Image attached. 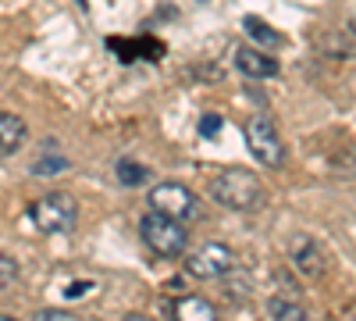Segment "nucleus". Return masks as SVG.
<instances>
[{"label":"nucleus","instance_id":"f257e3e1","mask_svg":"<svg viewBox=\"0 0 356 321\" xmlns=\"http://www.w3.org/2000/svg\"><path fill=\"white\" fill-rule=\"evenodd\" d=\"M211 196L221 203V208H232V211H253L260 196H264V186L257 179V171H246V168H225L211 179Z\"/></svg>","mask_w":356,"mask_h":321},{"label":"nucleus","instance_id":"f03ea898","mask_svg":"<svg viewBox=\"0 0 356 321\" xmlns=\"http://www.w3.org/2000/svg\"><path fill=\"white\" fill-rule=\"evenodd\" d=\"M139 236L157 257H182L189 246V228L178 218H168L161 211H150L139 221Z\"/></svg>","mask_w":356,"mask_h":321},{"label":"nucleus","instance_id":"7ed1b4c3","mask_svg":"<svg viewBox=\"0 0 356 321\" xmlns=\"http://www.w3.org/2000/svg\"><path fill=\"white\" fill-rule=\"evenodd\" d=\"M146 200H150L154 211H161V214H168V218H178L182 225H193V221L203 218L200 196H196L189 186H182V182H157L150 193H146Z\"/></svg>","mask_w":356,"mask_h":321},{"label":"nucleus","instance_id":"20e7f679","mask_svg":"<svg viewBox=\"0 0 356 321\" xmlns=\"http://www.w3.org/2000/svg\"><path fill=\"white\" fill-rule=\"evenodd\" d=\"M243 136H246L250 154H253L264 168H282V164H285V143H282L275 122L267 118V114H253V118H246Z\"/></svg>","mask_w":356,"mask_h":321},{"label":"nucleus","instance_id":"39448f33","mask_svg":"<svg viewBox=\"0 0 356 321\" xmlns=\"http://www.w3.org/2000/svg\"><path fill=\"white\" fill-rule=\"evenodd\" d=\"M33 221L40 232L47 236H61V232H72L79 221V208L68 193H47L43 200L33 203Z\"/></svg>","mask_w":356,"mask_h":321},{"label":"nucleus","instance_id":"423d86ee","mask_svg":"<svg viewBox=\"0 0 356 321\" xmlns=\"http://www.w3.org/2000/svg\"><path fill=\"white\" fill-rule=\"evenodd\" d=\"M232 268H235V253H232V246H225V243H203L196 253L186 257V272H189L193 279H203V282L225 279Z\"/></svg>","mask_w":356,"mask_h":321},{"label":"nucleus","instance_id":"0eeeda50","mask_svg":"<svg viewBox=\"0 0 356 321\" xmlns=\"http://www.w3.org/2000/svg\"><path fill=\"white\" fill-rule=\"evenodd\" d=\"M289 257H292V268L300 272V275H307V279L324 275V265H328V260H324V250H321L317 240H310V236H296Z\"/></svg>","mask_w":356,"mask_h":321},{"label":"nucleus","instance_id":"6e6552de","mask_svg":"<svg viewBox=\"0 0 356 321\" xmlns=\"http://www.w3.org/2000/svg\"><path fill=\"white\" fill-rule=\"evenodd\" d=\"M235 65H239V72L246 79H275L278 75V61L275 57H267L253 47H239L235 50Z\"/></svg>","mask_w":356,"mask_h":321},{"label":"nucleus","instance_id":"1a4fd4ad","mask_svg":"<svg viewBox=\"0 0 356 321\" xmlns=\"http://www.w3.org/2000/svg\"><path fill=\"white\" fill-rule=\"evenodd\" d=\"M171 318L175 321H218V311L207 297H178L171 304Z\"/></svg>","mask_w":356,"mask_h":321},{"label":"nucleus","instance_id":"9d476101","mask_svg":"<svg viewBox=\"0 0 356 321\" xmlns=\"http://www.w3.org/2000/svg\"><path fill=\"white\" fill-rule=\"evenodd\" d=\"M22 143H25V122L18 114L0 111V157H11Z\"/></svg>","mask_w":356,"mask_h":321},{"label":"nucleus","instance_id":"9b49d317","mask_svg":"<svg viewBox=\"0 0 356 321\" xmlns=\"http://www.w3.org/2000/svg\"><path fill=\"white\" fill-rule=\"evenodd\" d=\"M267 314H271V321H307L303 304L289 297H271L267 300Z\"/></svg>","mask_w":356,"mask_h":321},{"label":"nucleus","instance_id":"f8f14e48","mask_svg":"<svg viewBox=\"0 0 356 321\" xmlns=\"http://www.w3.org/2000/svg\"><path fill=\"white\" fill-rule=\"evenodd\" d=\"M114 171H118V182L129 186V189H136V186H143V182H150V168H143V164H136V161H129V157L118 161Z\"/></svg>","mask_w":356,"mask_h":321},{"label":"nucleus","instance_id":"ddd939ff","mask_svg":"<svg viewBox=\"0 0 356 321\" xmlns=\"http://www.w3.org/2000/svg\"><path fill=\"white\" fill-rule=\"evenodd\" d=\"M243 29H246V33H250L257 43H264V47H278V43H282V36L275 33V29H271V25H264V22L253 18V15L243 18Z\"/></svg>","mask_w":356,"mask_h":321},{"label":"nucleus","instance_id":"4468645a","mask_svg":"<svg viewBox=\"0 0 356 321\" xmlns=\"http://www.w3.org/2000/svg\"><path fill=\"white\" fill-rule=\"evenodd\" d=\"M68 168H72V161H68V157L50 154V157H40V161L33 164V175H54V171H68Z\"/></svg>","mask_w":356,"mask_h":321},{"label":"nucleus","instance_id":"2eb2a0df","mask_svg":"<svg viewBox=\"0 0 356 321\" xmlns=\"http://www.w3.org/2000/svg\"><path fill=\"white\" fill-rule=\"evenodd\" d=\"M18 282V260L8 257V253H0V289H8Z\"/></svg>","mask_w":356,"mask_h":321},{"label":"nucleus","instance_id":"dca6fc26","mask_svg":"<svg viewBox=\"0 0 356 321\" xmlns=\"http://www.w3.org/2000/svg\"><path fill=\"white\" fill-rule=\"evenodd\" d=\"M218 132H221V118H218V114H203V118H200V136L211 139Z\"/></svg>","mask_w":356,"mask_h":321},{"label":"nucleus","instance_id":"f3484780","mask_svg":"<svg viewBox=\"0 0 356 321\" xmlns=\"http://www.w3.org/2000/svg\"><path fill=\"white\" fill-rule=\"evenodd\" d=\"M33 321H79L75 314H68V311H57V307H47V311H36V318Z\"/></svg>","mask_w":356,"mask_h":321},{"label":"nucleus","instance_id":"a211bd4d","mask_svg":"<svg viewBox=\"0 0 356 321\" xmlns=\"http://www.w3.org/2000/svg\"><path fill=\"white\" fill-rule=\"evenodd\" d=\"M122 321H154V318H146V314H129V318H122Z\"/></svg>","mask_w":356,"mask_h":321},{"label":"nucleus","instance_id":"6ab92c4d","mask_svg":"<svg viewBox=\"0 0 356 321\" xmlns=\"http://www.w3.org/2000/svg\"><path fill=\"white\" fill-rule=\"evenodd\" d=\"M349 29H353V36H356V15H353V18H349Z\"/></svg>","mask_w":356,"mask_h":321},{"label":"nucleus","instance_id":"aec40b11","mask_svg":"<svg viewBox=\"0 0 356 321\" xmlns=\"http://www.w3.org/2000/svg\"><path fill=\"white\" fill-rule=\"evenodd\" d=\"M0 321H15V318H8V314H0Z\"/></svg>","mask_w":356,"mask_h":321}]
</instances>
